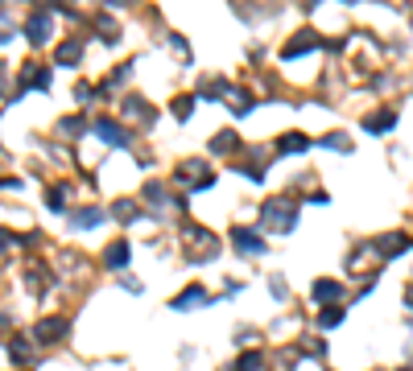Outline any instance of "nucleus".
<instances>
[{
  "mask_svg": "<svg viewBox=\"0 0 413 371\" xmlns=\"http://www.w3.org/2000/svg\"><path fill=\"white\" fill-rule=\"evenodd\" d=\"M79 54H83V41H62L54 58H58L62 66H74V62H79Z\"/></svg>",
  "mask_w": 413,
  "mask_h": 371,
  "instance_id": "obj_12",
  "label": "nucleus"
},
{
  "mask_svg": "<svg viewBox=\"0 0 413 371\" xmlns=\"http://www.w3.org/2000/svg\"><path fill=\"white\" fill-rule=\"evenodd\" d=\"M347 4H356V0H347Z\"/></svg>",
  "mask_w": 413,
  "mask_h": 371,
  "instance_id": "obj_27",
  "label": "nucleus"
},
{
  "mask_svg": "<svg viewBox=\"0 0 413 371\" xmlns=\"http://www.w3.org/2000/svg\"><path fill=\"white\" fill-rule=\"evenodd\" d=\"M178 182H182L186 190H207V186L215 182V173H211L203 161H182V165H178Z\"/></svg>",
  "mask_w": 413,
  "mask_h": 371,
  "instance_id": "obj_3",
  "label": "nucleus"
},
{
  "mask_svg": "<svg viewBox=\"0 0 413 371\" xmlns=\"http://www.w3.org/2000/svg\"><path fill=\"white\" fill-rule=\"evenodd\" d=\"M339 318H343V310H327V314L319 318V326H323V330H331V326H335Z\"/></svg>",
  "mask_w": 413,
  "mask_h": 371,
  "instance_id": "obj_21",
  "label": "nucleus"
},
{
  "mask_svg": "<svg viewBox=\"0 0 413 371\" xmlns=\"http://www.w3.org/2000/svg\"><path fill=\"white\" fill-rule=\"evenodd\" d=\"M236 371H265V363H261V355H240Z\"/></svg>",
  "mask_w": 413,
  "mask_h": 371,
  "instance_id": "obj_19",
  "label": "nucleus"
},
{
  "mask_svg": "<svg viewBox=\"0 0 413 371\" xmlns=\"http://www.w3.org/2000/svg\"><path fill=\"white\" fill-rule=\"evenodd\" d=\"M207 301H211V297H207V289L190 285V289H186V293H178L170 306H174V310H194V306H207Z\"/></svg>",
  "mask_w": 413,
  "mask_h": 371,
  "instance_id": "obj_7",
  "label": "nucleus"
},
{
  "mask_svg": "<svg viewBox=\"0 0 413 371\" xmlns=\"http://www.w3.org/2000/svg\"><path fill=\"white\" fill-rule=\"evenodd\" d=\"M62 132H70V136H74V132H83V120H79V116H70V120H62Z\"/></svg>",
  "mask_w": 413,
  "mask_h": 371,
  "instance_id": "obj_22",
  "label": "nucleus"
},
{
  "mask_svg": "<svg viewBox=\"0 0 413 371\" xmlns=\"http://www.w3.org/2000/svg\"><path fill=\"white\" fill-rule=\"evenodd\" d=\"M103 264H108V268H124V264H128V244H124V240H116V244L103 252Z\"/></svg>",
  "mask_w": 413,
  "mask_h": 371,
  "instance_id": "obj_11",
  "label": "nucleus"
},
{
  "mask_svg": "<svg viewBox=\"0 0 413 371\" xmlns=\"http://www.w3.org/2000/svg\"><path fill=\"white\" fill-rule=\"evenodd\" d=\"M33 339L37 343H58V339H66V322L62 318H46V322H37Z\"/></svg>",
  "mask_w": 413,
  "mask_h": 371,
  "instance_id": "obj_5",
  "label": "nucleus"
},
{
  "mask_svg": "<svg viewBox=\"0 0 413 371\" xmlns=\"http://www.w3.org/2000/svg\"><path fill=\"white\" fill-rule=\"evenodd\" d=\"M393 120H397L393 112H381V116H372V120H368V132H389V128H393Z\"/></svg>",
  "mask_w": 413,
  "mask_h": 371,
  "instance_id": "obj_16",
  "label": "nucleus"
},
{
  "mask_svg": "<svg viewBox=\"0 0 413 371\" xmlns=\"http://www.w3.org/2000/svg\"><path fill=\"white\" fill-rule=\"evenodd\" d=\"M339 293H343V289H339V281H314V289H310V297H314L319 306H331Z\"/></svg>",
  "mask_w": 413,
  "mask_h": 371,
  "instance_id": "obj_8",
  "label": "nucleus"
},
{
  "mask_svg": "<svg viewBox=\"0 0 413 371\" xmlns=\"http://www.w3.org/2000/svg\"><path fill=\"white\" fill-rule=\"evenodd\" d=\"M116 215H120V219H132V215H137V206H132V202H116Z\"/></svg>",
  "mask_w": 413,
  "mask_h": 371,
  "instance_id": "obj_25",
  "label": "nucleus"
},
{
  "mask_svg": "<svg viewBox=\"0 0 413 371\" xmlns=\"http://www.w3.org/2000/svg\"><path fill=\"white\" fill-rule=\"evenodd\" d=\"M99 219H103V215H99L95 206H87V211H79V215H74V223H79V227H91V223H99Z\"/></svg>",
  "mask_w": 413,
  "mask_h": 371,
  "instance_id": "obj_20",
  "label": "nucleus"
},
{
  "mask_svg": "<svg viewBox=\"0 0 413 371\" xmlns=\"http://www.w3.org/2000/svg\"><path fill=\"white\" fill-rule=\"evenodd\" d=\"M310 45H319V37H314V29H306V33H298L285 50H281V58H298L302 50H310Z\"/></svg>",
  "mask_w": 413,
  "mask_h": 371,
  "instance_id": "obj_10",
  "label": "nucleus"
},
{
  "mask_svg": "<svg viewBox=\"0 0 413 371\" xmlns=\"http://www.w3.org/2000/svg\"><path fill=\"white\" fill-rule=\"evenodd\" d=\"M190 112H194V95H178V99H174V116H178V120H186Z\"/></svg>",
  "mask_w": 413,
  "mask_h": 371,
  "instance_id": "obj_17",
  "label": "nucleus"
},
{
  "mask_svg": "<svg viewBox=\"0 0 413 371\" xmlns=\"http://www.w3.org/2000/svg\"><path fill=\"white\" fill-rule=\"evenodd\" d=\"M232 240H236V248H240V252H252V256H261V252H265V240H261L256 231L236 227V231H232Z\"/></svg>",
  "mask_w": 413,
  "mask_h": 371,
  "instance_id": "obj_6",
  "label": "nucleus"
},
{
  "mask_svg": "<svg viewBox=\"0 0 413 371\" xmlns=\"http://www.w3.org/2000/svg\"><path fill=\"white\" fill-rule=\"evenodd\" d=\"M323 145H331V149H352V140H347V136H339V132H335V136H327Z\"/></svg>",
  "mask_w": 413,
  "mask_h": 371,
  "instance_id": "obj_23",
  "label": "nucleus"
},
{
  "mask_svg": "<svg viewBox=\"0 0 413 371\" xmlns=\"http://www.w3.org/2000/svg\"><path fill=\"white\" fill-rule=\"evenodd\" d=\"M95 132H99V140H103V145H116V149H124V145H128V132H124L116 120H99V124H95Z\"/></svg>",
  "mask_w": 413,
  "mask_h": 371,
  "instance_id": "obj_4",
  "label": "nucleus"
},
{
  "mask_svg": "<svg viewBox=\"0 0 413 371\" xmlns=\"http://www.w3.org/2000/svg\"><path fill=\"white\" fill-rule=\"evenodd\" d=\"M376 248H381V256H397V252H405V248H410V240H405V235H389V240H385V244H376Z\"/></svg>",
  "mask_w": 413,
  "mask_h": 371,
  "instance_id": "obj_15",
  "label": "nucleus"
},
{
  "mask_svg": "<svg viewBox=\"0 0 413 371\" xmlns=\"http://www.w3.org/2000/svg\"><path fill=\"white\" fill-rule=\"evenodd\" d=\"M182 252H186V260H190V264H207V260H215L219 240H215V231L186 223V227H182Z\"/></svg>",
  "mask_w": 413,
  "mask_h": 371,
  "instance_id": "obj_1",
  "label": "nucleus"
},
{
  "mask_svg": "<svg viewBox=\"0 0 413 371\" xmlns=\"http://www.w3.org/2000/svg\"><path fill=\"white\" fill-rule=\"evenodd\" d=\"M25 87H50V70H41V66L29 70V74H25Z\"/></svg>",
  "mask_w": 413,
  "mask_h": 371,
  "instance_id": "obj_18",
  "label": "nucleus"
},
{
  "mask_svg": "<svg viewBox=\"0 0 413 371\" xmlns=\"http://www.w3.org/2000/svg\"><path fill=\"white\" fill-rule=\"evenodd\" d=\"M46 37H50V17H46V12H33V17H29V41L41 45Z\"/></svg>",
  "mask_w": 413,
  "mask_h": 371,
  "instance_id": "obj_9",
  "label": "nucleus"
},
{
  "mask_svg": "<svg viewBox=\"0 0 413 371\" xmlns=\"http://www.w3.org/2000/svg\"><path fill=\"white\" fill-rule=\"evenodd\" d=\"M108 4H132V0H108Z\"/></svg>",
  "mask_w": 413,
  "mask_h": 371,
  "instance_id": "obj_26",
  "label": "nucleus"
},
{
  "mask_svg": "<svg viewBox=\"0 0 413 371\" xmlns=\"http://www.w3.org/2000/svg\"><path fill=\"white\" fill-rule=\"evenodd\" d=\"M261 223H265V231H294V223H298V202H294V198H269Z\"/></svg>",
  "mask_w": 413,
  "mask_h": 371,
  "instance_id": "obj_2",
  "label": "nucleus"
},
{
  "mask_svg": "<svg viewBox=\"0 0 413 371\" xmlns=\"http://www.w3.org/2000/svg\"><path fill=\"white\" fill-rule=\"evenodd\" d=\"M405 371H413V368H405Z\"/></svg>",
  "mask_w": 413,
  "mask_h": 371,
  "instance_id": "obj_28",
  "label": "nucleus"
},
{
  "mask_svg": "<svg viewBox=\"0 0 413 371\" xmlns=\"http://www.w3.org/2000/svg\"><path fill=\"white\" fill-rule=\"evenodd\" d=\"M277 149H281V153H306V149H310V140H306L302 132H290V136H281V140H277Z\"/></svg>",
  "mask_w": 413,
  "mask_h": 371,
  "instance_id": "obj_14",
  "label": "nucleus"
},
{
  "mask_svg": "<svg viewBox=\"0 0 413 371\" xmlns=\"http://www.w3.org/2000/svg\"><path fill=\"white\" fill-rule=\"evenodd\" d=\"M46 206H50V211H62V190H50V194H46Z\"/></svg>",
  "mask_w": 413,
  "mask_h": 371,
  "instance_id": "obj_24",
  "label": "nucleus"
},
{
  "mask_svg": "<svg viewBox=\"0 0 413 371\" xmlns=\"http://www.w3.org/2000/svg\"><path fill=\"white\" fill-rule=\"evenodd\" d=\"M236 145H240V136H236L232 128H223L219 136H211V153H232Z\"/></svg>",
  "mask_w": 413,
  "mask_h": 371,
  "instance_id": "obj_13",
  "label": "nucleus"
}]
</instances>
